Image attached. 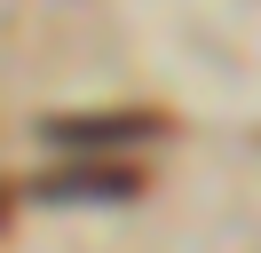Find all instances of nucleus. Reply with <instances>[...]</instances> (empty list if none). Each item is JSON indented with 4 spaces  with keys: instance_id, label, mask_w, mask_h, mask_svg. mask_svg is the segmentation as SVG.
Instances as JSON below:
<instances>
[{
    "instance_id": "obj_1",
    "label": "nucleus",
    "mask_w": 261,
    "mask_h": 253,
    "mask_svg": "<svg viewBox=\"0 0 261 253\" xmlns=\"http://www.w3.org/2000/svg\"><path fill=\"white\" fill-rule=\"evenodd\" d=\"M40 135L48 142H64V150H119V142H150V135H166V119L159 111H64V119H40Z\"/></svg>"
},
{
    "instance_id": "obj_2",
    "label": "nucleus",
    "mask_w": 261,
    "mask_h": 253,
    "mask_svg": "<svg viewBox=\"0 0 261 253\" xmlns=\"http://www.w3.org/2000/svg\"><path fill=\"white\" fill-rule=\"evenodd\" d=\"M135 190H143V174H127V166H71V174H40L24 198L80 206V198H135Z\"/></svg>"
}]
</instances>
